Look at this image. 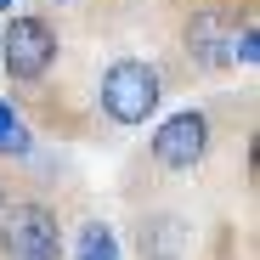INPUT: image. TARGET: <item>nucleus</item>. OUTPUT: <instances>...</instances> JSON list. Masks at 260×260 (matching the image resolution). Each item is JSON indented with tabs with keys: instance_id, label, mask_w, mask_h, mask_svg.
<instances>
[{
	"instance_id": "f257e3e1",
	"label": "nucleus",
	"mask_w": 260,
	"mask_h": 260,
	"mask_svg": "<svg viewBox=\"0 0 260 260\" xmlns=\"http://www.w3.org/2000/svg\"><path fill=\"white\" fill-rule=\"evenodd\" d=\"M158 68L142 62V57H119L108 74H102V108L108 119L119 124H147V113L158 108Z\"/></svg>"
},
{
	"instance_id": "f03ea898",
	"label": "nucleus",
	"mask_w": 260,
	"mask_h": 260,
	"mask_svg": "<svg viewBox=\"0 0 260 260\" xmlns=\"http://www.w3.org/2000/svg\"><path fill=\"white\" fill-rule=\"evenodd\" d=\"M0 62L12 79H40L57 62V28L46 17H12L0 34Z\"/></svg>"
},
{
	"instance_id": "7ed1b4c3",
	"label": "nucleus",
	"mask_w": 260,
	"mask_h": 260,
	"mask_svg": "<svg viewBox=\"0 0 260 260\" xmlns=\"http://www.w3.org/2000/svg\"><path fill=\"white\" fill-rule=\"evenodd\" d=\"M0 249H6V260H62L57 215L46 204H17L0 226Z\"/></svg>"
},
{
	"instance_id": "20e7f679",
	"label": "nucleus",
	"mask_w": 260,
	"mask_h": 260,
	"mask_svg": "<svg viewBox=\"0 0 260 260\" xmlns=\"http://www.w3.org/2000/svg\"><path fill=\"white\" fill-rule=\"evenodd\" d=\"M209 147V119L198 108H181V113H170L158 130H153V158L164 170H192Z\"/></svg>"
},
{
	"instance_id": "39448f33",
	"label": "nucleus",
	"mask_w": 260,
	"mask_h": 260,
	"mask_svg": "<svg viewBox=\"0 0 260 260\" xmlns=\"http://www.w3.org/2000/svg\"><path fill=\"white\" fill-rule=\"evenodd\" d=\"M187 238H192V226L181 215H147L142 221V260H181Z\"/></svg>"
},
{
	"instance_id": "423d86ee",
	"label": "nucleus",
	"mask_w": 260,
	"mask_h": 260,
	"mask_svg": "<svg viewBox=\"0 0 260 260\" xmlns=\"http://www.w3.org/2000/svg\"><path fill=\"white\" fill-rule=\"evenodd\" d=\"M187 40H192V57H204L209 68L226 62V51H232V34H226V17H221V12H204Z\"/></svg>"
},
{
	"instance_id": "0eeeda50",
	"label": "nucleus",
	"mask_w": 260,
	"mask_h": 260,
	"mask_svg": "<svg viewBox=\"0 0 260 260\" xmlns=\"http://www.w3.org/2000/svg\"><path fill=\"white\" fill-rule=\"evenodd\" d=\"M74 260H119V238H113V226L91 221V226L79 232V249H74Z\"/></svg>"
},
{
	"instance_id": "6e6552de",
	"label": "nucleus",
	"mask_w": 260,
	"mask_h": 260,
	"mask_svg": "<svg viewBox=\"0 0 260 260\" xmlns=\"http://www.w3.org/2000/svg\"><path fill=\"white\" fill-rule=\"evenodd\" d=\"M0 153H28V124L12 113V102H0Z\"/></svg>"
},
{
	"instance_id": "1a4fd4ad",
	"label": "nucleus",
	"mask_w": 260,
	"mask_h": 260,
	"mask_svg": "<svg viewBox=\"0 0 260 260\" xmlns=\"http://www.w3.org/2000/svg\"><path fill=\"white\" fill-rule=\"evenodd\" d=\"M226 62H260V28H254V23H243V34H232Z\"/></svg>"
},
{
	"instance_id": "9d476101",
	"label": "nucleus",
	"mask_w": 260,
	"mask_h": 260,
	"mask_svg": "<svg viewBox=\"0 0 260 260\" xmlns=\"http://www.w3.org/2000/svg\"><path fill=\"white\" fill-rule=\"evenodd\" d=\"M6 6H12V0H0V12H6Z\"/></svg>"
}]
</instances>
